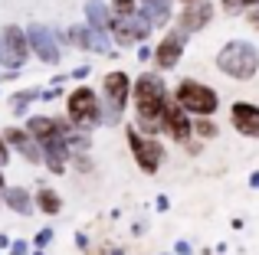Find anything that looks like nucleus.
Wrapping results in <instances>:
<instances>
[{
	"label": "nucleus",
	"instance_id": "423d86ee",
	"mask_svg": "<svg viewBox=\"0 0 259 255\" xmlns=\"http://www.w3.org/2000/svg\"><path fill=\"white\" fill-rule=\"evenodd\" d=\"M128 144H132V154H135V160L141 164V170H145V173H154V170H158L161 157H164V151H161L158 141L141 138V134L132 128V131H128Z\"/></svg>",
	"mask_w": 259,
	"mask_h": 255
},
{
	"label": "nucleus",
	"instance_id": "aec40b11",
	"mask_svg": "<svg viewBox=\"0 0 259 255\" xmlns=\"http://www.w3.org/2000/svg\"><path fill=\"white\" fill-rule=\"evenodd\" d=\"M148 10V17H151V23H167L171 20V0H141Z\"/></svg>",
	"mask_w": 259,
	"mask_h": 255
},
{
	"label": "nucleus",
	"instance_id": "0eeeda50",
	"mask_svg": "<svg viewBox=\"0 0 259 255\" xmlns=\"http://www.w3.org/2000/svg\"><path fill=\"white\" fill-rule=\"evenodd\" d=\"M26 39H30V49H36V56L43 59V62H59V43H56V33L50 30V26H39L33 23L30 33H26Z\"/></svg>",
	"mask_w": 259,
	"mask_h": 255
},
{
	"label": "nucleus",
	"instance_id": "7ed1b4c3",
	"mask_svg": "<svg viewBox=\"0 0 259 255\" xmlns=\"http://www.w3.org/2000/svg\"><path fill=\"white\" fill-rule=\"evenodd\" d=\"M102 92H105V121L115 124L121 118V108L128 102V92H132V82H128L125 72H108L105 82H102Z\"/></svg>",
	"mask_w": 259,
	"mask_h": 255
},
{
	"label": "nucleus",
	"instance_id": "4468645a",
	"mask_svg": "<svg viewBox=\"0 0 259 255\" xmlns=\"http://www.w3.org/2000/svg\"><path fill=\"white\" fill-rule=\"evenodd\" d=\"M233 128L249 134V138H259V105L236 102L233 105Z\"/></svg>",
	"mask_w": 259,
	"mask_h": 255
},
{
	"label": "nucleus",
	"instance_id": "9b49d317",
	"mask_svg": "<svg viewBox=\"0 0 259 255\" xmlns=\"http://www.w3.org/2000/svg\"><path fill=\"white\" fill-rule=\"evenodd\" d=\"M4 141H10V144L17 147V151L30 160V164H39V160H43V147H39V141L33 138L30 131H23V128H7V131H4Z\"/></svg>",
	"mask_w": 259,
	"mask_h": 255
},
{
	"label": "nucleus",
	"instance_id": "39448f33",
	"mask_svg": "<svg viewBox=\"0 0 259 255\" xmlns=\"http://www.w3.org/2000/svg\"><path fill=\"white\" fill-rule=\"evenodd\" d=\"M112 33L121 46H135V43H141V39H148V33H151V17H145V13L118 17L112 23Z\"/></svg>",
	"mask_w": 259,
	"mask_h": 255
},
{
	"label": "nucleus",
	"instance_id": "bb28decb",
	"mask_svg": "<svg viewBox=\"0 0 259 255\" xmlns=\"http://www.w3.org/2000/svg\"><path fill=\"white\" fill-rule=\"evenodd\" d=\"M0 164H7V144H4V134H0Z\"/></svg>",
	"mask_w": 259,
	"mask_h": 255
},
{
	"label": "nucleus",
	"instance_id": "f3484780",
	"mask_svg": "<svg viewBox=\"0 0 259 255\" xmlns=\"http://www.w3.org/2000/svg\"><path fill=\"white\" fill-rule=\"evenodd\" d=\"M85 17H89V23H92V30H99V33L108 36V30H112V17H108V7L102 4V0H89V4H85Z\"/></svg>",
	"mask_w": 259,
	"mask_h": 255
},
{
	"label": "nucleus",
	"instance_id": "412c9836",
	"mask_svg": "<svg viewBox=\"0 0 259 255\" xmlns=\"http://www.w3.org/2000/svg\"><path fill=\"white\" fill-rule=\"evenodd\" d=\"M36 203H39V210L50 213V216H56V213L63 210V200H59L53 190H39V193H36Z\"/></svg>",
	"mask_w": 259,
	"mask_h": 255
},
{
	"label": "nucleus",
	"instance_id": "c756f323",
	"mask_svg": "<svg viewBox=\"0 0 259 255\" xmlns=\"http://www.w3.org/2000/svg\"><path fill=\"white\" fill-rule=\"evenodd\" d=\"M249 183H253V186H259V173H253V177H249Z\"/></svg>",
	"mask_w": 259,
	"mask_h": 255
},
{
	"label": "nucleus",
	"instance_id": "1a4fd4ad",
	"mask_svg": "<svg viewBox=\"0 0 259 255\" xmlns=\"http://www.w3.org/2000/svg\"><path fill=\"white\" fill-rule=\"evenodd\" d=\"M39 147H43V160L50 164L53 173H63L66 160H69V141L63 138V131L53 134V138H43L39 141Z\"/></svg>",
	"mask_w": 259,
	"mask_h": 255
},
{
	"label": "nucleus",
	"instance_id": "2eb2a0df",
	"mask_svg": "<svg viewBox=\"0 0 259 255\" xmlns=\"http://www.w3.org/2000/svg\"><path fill=\"white\" fill-rule=\"evenodd\" d=\"M145 98H164V82L154 72H145L135 82V102H145Z\"/></svg>",
	"mask_w": 259,
	"mask_h": 255
},
{
	"label": "nucleus",
	"instance_id": "6ab92c4d",
	"mask_svg": "<svg viewBox=\"0 0 259 255\" xmlns=\"http://www.w3.org/2000/svg\"><path fill=\"white\" fill-rule=\"evenodd\" d=\"M4 200H7V206H10V210L23 213V216L33 210V200H30V193H26V190H20V186H10V190L4 193Z\"/></svg>",
	"mask_w": 259,
	"mask_h": 255
},
{
	"label": "nucleus",
	"instance_id": "f257e3e1",
	"mask_svg": "<svg viewBox=\"0 0 259 255\" xmlns=\"http://www.w3.org/2000/svg\"><path fill=\"white\" fill-rule=\"evenodd\" d=\"M217 66L230 79H253L259 69V52L249 43H227L217 56Z\"/></svg>",
	"mask_w": 259,
	"mask_h": 255
},
{
	"label": "nucleus",
	"instance_id": "dca6fc26",
	"mask_svg": "<svg viewBox=\"0 0 259 255\" xmlns=\"http://www.w3.org/2000/svg\"><path fill=\"white\" fill-rule=\"evenodd\" d=\"M167 131L174 134L177 141H187L190 138V121H187V115H184V108H181V102L177 105H167Z\"/></svg>",
	"mask_w": 259,
	"mask_h": 255
},
{
	"label": "nucleus",
	"instance_id": "20e7f679",
	"mask_svg": "<svg viewBox=\"0 0 259 255\" xmlns=\"http://www.w3.org/2000/svg\"><path fill=\"white\" fill-rule=\"evenodd\" d=\"M26 52H30V39L20 26H4L0 33V62L10 66V69H20L26 62Z\"/></svg>",
	"mask_w": 259,
	"mask_h": 255
},
{
	"label": "nucleus",
	"instance_id": "f8f14e48",
	"mask_svg": "<svg viewBox=\"0 0 259 255\" xmlns=\"http://www.w3.org/2000/svg\"><path fill=\"white\" fill-rule=\"evenodd\" d=\"M181 52H184V33H167V36L161 39V46L154 49V62H158L161 69H174Z\"/></svg>",
	"mask_w": 259,
	"mask_h": 255
},
{
	"label": "nucleus",
	"instance_id": "2f4dec72",
	"mask_svg": "<svg viewBox=\"0 0 259 255\" xmlns=\"http://www.w3.org/2000/svg\"><path fill=\"white\" fill-rule=\"evenodd\" d=\"M184 4H190V0H184Z\"/></svg>",
	"mask_w": 259,
	"mask_h": 255
},
{
	"label": "nucleus",
	"instance_id": "a878e982",
	"mask_svg": "<svg viewBox=\"0 0 259 255\" xmlns=\"http://www.w3.org/2000/svg\"><path fill=\"white\" fill-rule=\"evenodd\" d=\"M50 239H53V232H50V229H43V232H39V236H36V245H46V242H50Z\"/></svg>",
	"mask_w": 259,
	"mask_h": 255
},
{
	"label": "nucleus",
	"instance_id": "a211bd4d",
	"mask_svg": "<svg viewBox=\"0 0 259 255\" xmlns=\"http://www.w3.org/2000/svg\"><path fill=\"white\" fill-rule=\"evenodd\" d=\"M63 128L56 124V118H46V115H36V118H30V134L36 141H43V138H53V134H59Z\"/></svg>",
	"mask_w": 259,
	"mask_h": 255
},
{
	"label": "nucleus",
	"instance_id": "5701e85b",
	"mask_svg": "<svg viewBox=\"0 0 259 255\" xmlns=\"http://www.w3.org/2000/svg\"><path fill=\"white\" fill-rule=\"evenodd\" d=\"M112 10L118 17H128V13H135V0H112Z\"/></svg>",
	"mask_w": 259,
	"mask_h": 255
},
{
	"label": "nucleus",
	"instance_id": "ddd939ff",
	"mask_svg": "<svg viewBox=\"0 0 259 255\" xmlns=\"http://www.w3.org/2000/svg\"><path fill=\"white\" fill-rule=\"evenodd\" d=\"M66 36H69V43L79 46V49L108 52V39H105V33H99V30H89V26H72Z\"/></svg>",
	"mask_w": 259,
	"mask_h": 255
},
{
	"label": "nucleus",
	"instance_id": "c85d7f7f",
	"mask_svg": "<svg viewBox=\"0 0 259 255\" xmlns=\"http://www.w3.org/2000/svg\"><path fill=\"white\" fill-rule=\"evenodd\" d=\"M7 245H10V239H7L4 232H0V249H7Z\"/></svg>",
	"mask_w": 259,
	"mask_h": 255
},
{
	"label": "nucleus",
	"instance_id": "f03ea898",
	"mask_svg": "<svg viewBox=\"0 0 259 255\" xmlns=\"http://www.w3.org/2000/svg\"><path fill=\"white\" fill-rule=\"evenodd\" d=\"M177 102H181L184 111H194V115H213V111H217V92L207 89V85H200V82L184 79V82L177 85Z\"/></svg>",
	"mask_w": 259,
	"mask_h": 255
},
{
	"label": "nucleus",
	"instance_id": "6e6552de",
	"mask_svg": "<svg viewBox=\"0 0 259 255\" xmlns=\"http://www.w3.org/2000/svg\"><path fill=\"white\" fill-rule=\"evenodd\" d=\"M69 118L72 121H79V124H89V121H99V98H95V92L92 89H76L69 95Z\"/></svg>",
	"mask_w": 259,
	"mask_h": 255
},
{
	"label": "nucleus",
	"instance_id": "b1692460",
	"mask_svg": "<svg viewBox=\"0 0 259 255\" xmlns=\"http://www.w3.org/2000/svg\"><path fill=\"white\" fill-rule=\"evenodd\" d=\"M197 134H200V138H213V134H217V124L200 121V124H197Z\"/></svg>",
	"mask_w": 259,
	"mask_h": 255
},
{
	"label": "nucleus",
	"instance_id": "393cba45",
	"mask_svg": "<svg viewBox=\"0 0 259 255\" xmlns=\"http://www.w3.org/2000/svg\"><path fill=\"white\" fill-rule=\"evenodd\" d=\"M26 249H30L26 242H13V245H10V255H26Z\"/></svg>",
	"mask_w": 259,
	"mask_h": 255
},
{
	"label": "nucleus",
	"instance_id": "7c9ffc66",
	"mask_svg": "<svg viewBox=\"0 0 259 255\" xmlns=\"http://www.w3.org/2000/svg\"><path fill=\"white\" fill-rule=\"evenodd\" d=\"M0 193H4V173H0Z\"/></svg>",
	"mask_w": 259,
	"mask_h": 255
},
{
	"label": "nucleus",
	"instance_id": "9d476101",
	"mask_svg": "<svg viewBox=\"0 0 259 255\" xmlns=\"http://www.w3.org/2000/svg\"><path fill=\"white\" fill-rule=\"evenodd\" d=\"M213 20V4L207 0H190L187 10L181 13V33H197Z\"/></svg>",
	"mask_w": 259,
	"mask_h": 255
},
{
	"label": "nucleus",
	"instance_id": "4be33fe9",
	"mask_svg": "<svg viewBox=\"0 0 259 255\" xmlns=\"http://www.w3.org/2000/svg\"><path fill=\"white\" fill-rule=\"evenodd\" d=\"M259 0H223V10L227 13H243L246 7H256Z\"/></svg>",
	"mask_w": 259,
	"mask_h": 255
},
{
	"label": "nucleus",
	"instance_id": "cd10ccee",
	"mask_svg": "<svg viewBox=\"0 0 259 255\" xmlns=\"http://www.w3.org/2000/svg\"><path fill=\"white\" fill-rule=\"evenodd\" d=\"M174 249H177V255H187V252H190V245H187V242H177Z\"/></svg>",
	"mask_w": 259,
	"mask_h": 255
}]
</instances>
